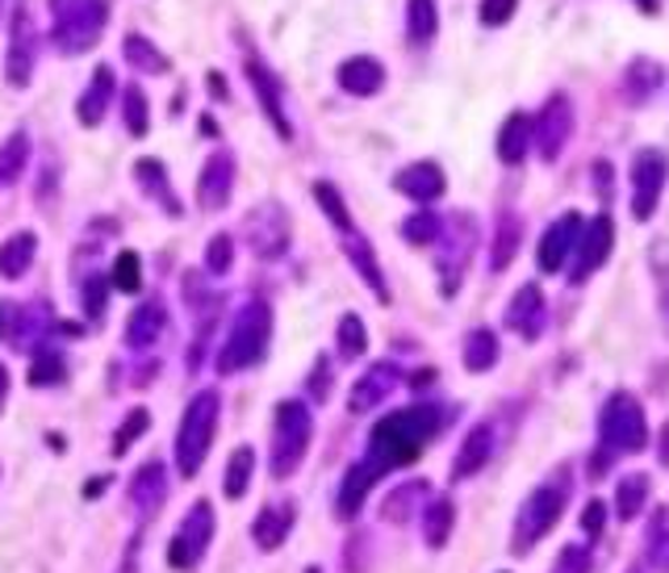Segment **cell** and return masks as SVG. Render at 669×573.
Returning <instances> with one entry per match:
<instances>
[{
    "instance_id": "34",
    "label": "cell",
    "mask_w": 669,
    "mask_h": 573,
    "mask_svg": "<svg viewBox=\"0 0 669 573\" xmlns=\"http://www.w3.org/2000/svg\"><path fill=\"white\" fill-rule=\"evenodd\" d=\"M252 477H256V448H235L230 452V465H226V477H223V494L230 503H239L247 486H252Z\"/></svg>"
},
{
    "instance_id": "36",
    "label": "cell",
    "mask_w": 669,
    "mask_h": 573,
    "mask_svg": "<svg viewBox=\"0 0 669 573\" xmlns=\"http://www.w3.org/2000/svg\"><path fill=\"white\" fill-rule=\"evenodd\" d=\"M519 239H523V223H519L515 214H502L498 218V235H494V251H490V268L502 273V268H511L519 251Z\"/></svg>"
},
{
    "instance_id": "16",
    "label": "cell",
    "mask_w": 669,
    "mask_h": 573,
    "mask_svg": "<svg viewBox=\"0 0 669 573\" xmlns=\"http://www.w3.org/2000/svg\"><path fill=\"white\" fill-rule=\"evenodd\" d=\"M582 214H561L557 223L544 230V239H540V251H535V260H540V268L544 273H561L569 264V251L578 247V235H582Z\"/></svg>"
},
{
    "instance_id": "63",
    "label": "cell",
    "mask_w": 669,
    "mask_h": 573,
    "mask_svg": "<svg viewBox=\"0 0 669 573\" xmlns=\"http://www.w3.org/2000/svg\"><path fill=\"white\" fill-rule=\"evenodd\" d=\"M306 573H318V570H306Z\"/></svg>"
},
{
    "instance_id": "62",
    "label": "cell",
    "mask_w": 669,
    "mask_h": 573,
    "mask_svg": "<svg viewBox=\"0 0 669 573\" xmlns=\"http://www.w3.org/2000/svg\"><path fill=\"white\" fill-rule=\"evenodd\" d=\"M628 573H645V570H628Z\"/></svg>"
},
{
    "instance_id": "51",
    "label": "cell",
    "mask_w": 669,
    "mask_h": 573,
    "mask_svg": "<svg viewBox=\"0 0 669 573\" xmlns=\"http://www.w3.org/2000/svg\"><path fill=\"white\" fill-rule=\"evenodd\" d=\"M230 264H235V244H230V235H218V239L206 247V273L218 277V273H226Z\"/></svg>"
},
{
    "instance_id": "44",
    "label": "cell",
    "mask_w": 669,
    "mask_h": 573,
    "mask_svg": "<svg viewBox=\"0 0 669 573\" xmlns=\"http://www.w3.org/2000/svg\"><path fill=\"white\" fill-rule=\"evenodd\" d=\"M364 348H368L364 323L356 314H344V318H340V356H344V360H361Z\"/></svg>"
},
{
    "instance_id": "25",
    "label": "cell",
    "mask_w": 669,
    "mask_h": 573,
    "mask_svg": "<svg viewBox=\"0 0 669 573\" xmlns=\"http://www.w3.org/2000/svg\"><path fill=\"white\" fill-rule=\"evenodd\" d=\"M55 330V310L51 302H42V297H35V302H26L18 310V323H13V348L18 352H35L47 335Z\"/></svg>"
},
{
    "instance_id": "17",
    "label": "cell",
    "mask_w": 669,
    "mask_h": 573,
    "mask_svg": "<svg viewBox=\"0 0 669 573\" xmlns=\"http://www.w3.org/2000/svg\"><path fill=\"white\" fill-rule=\"evenodd\" d=\"M397 385H402V368L390 365V360H381V365L364 368V377L352 385V398H347V411L352 415H364V411H373L381 402H390Z\"/></svg>"
},
{
    "instance_id": "56",
    "label": "cell",
    "mask_w": 669,
    "mask_h": 573,
    "mask_svg": "<svg viewBox=\"0 0 669 573\" xmlns=\"http://www.w3.org/2000/svg\"><path fill=\"white\" fill-rule=\"evenodd\" d=\"M138 544H142V540H130V549H126V561H121V573H135V561H138Z\"/></svg>"
},
{
    "instance_id": "21",
    "label": "cell",
    "mask_w": 669,
    "mask_h": 573,
    "mask_svg": "<svg viewBox=\"0 0 669 573\" xmlns=\"http://www.w3.org/2000/svg\"><path fill=\"white\" fill-rule=\"evenodd\" d=\"M293 523H297V503H268L264 511L256 515V523H252V540H256L259 553H276L285 540H289Z\"/></svg>"
},
{
    "instance_id": "46",
    "label": "cell",
    "mask_w": 669,
    "mask_h": 573,
    "mask_svg": "<svg viewBox=\"0 0 669 573\" xmlns=\"http://www.w3.org/2000/svg\"><path fill=\"white\" fill-rule=\"evenodd\" d=\"M657 85H661V68H657L652 59H636L632 68H628V88L636 92V101H640V97H649Z\"/></svg>"
},
{
    "instance_id": "42",
    "label": "cell",
    "mask_w": 669,
    "mask_h": 573,
    "mask_svg": "<svg viewBox=\"0 0 669 573\" xmlns=\"http://www.w3.org/2000/svg\"><path fill=\"white\" fill-rule=\"evenodd\" d=\"M314 201H318V209H323L326 218H331V226H335V230H344V226H352V214H347L344 192L335 189L331 180H318V185H314Z\"/></svg>"
},
{
    "instance_id": "27",
    "label": "cell",
    "mask_w": 669,
    "mask_h": 573,
    "mask_svg": "<svg viewBox=\"0 0 669 573\" xmlns=\"http://www.w3.org/2000/svg\"><path fill=\"white\" fill-rule=\"evenodd\" d=\"M164 330H168V310H164L159 302H142V306L130 314V323H126V344L135 352H147L159 344Z\"/></svg>"
},
{
    "instance_id": "39",
    "label": "cell",
    "mask_w": 669,
    "mask_h": 573,
    "mask_svg": "<svg viewBox=\"0 0 669 573\" xmlns=\"http://www.w3.org/2000/svg\"><path fill=\"white\" fill-rule=\"evenodd\" d=\"M26 164H30V139H26V130H18L13 139L0 147V189L18 185L21 172H26Z\"/></svg>"
},
{
    "instance_id": "64",
    "label": "cell",
    "mask_w": 669,
    "mask_h": 573,
    "mask_svg": "<svg viewBox=\"0 0 669 573\" xmlns=\"http://www.w3.org/2000/svg\"><path fill=\"white\" fill-rule=\"evenodd\" d=\"M0 318H4V310H0Z\"/></svg>"
},
{
    "instance_id": "18",
    "label": "cell",
    "mask_w": 669,
    "mask_h": 573,
    "mask_svg": "<svg viewBox=\"0 0 669 573\" xmlns=\"http://www.w3.org/2000/svg\"><path fill=\"white\" fill-rule=\"evenodd\" d=\"M340 239H344V251H347V260L356 264V273H361V280L377 294V302H385L390 306V280H385V273H381V260H377V251L368 247V239L361 235V226L352 223L340 230Z\"/></svg>"
},
{
    "instance_id": "2",
    "label": "cell",
    "mask_w": 669,
    "mask_h": 573,
    "mask_svg": "<svg viewBox=\"0 0 669 573\" xmlns=\"http://www.w3.org/2000/svg\"><path fill=\"white\" fill-rule=\"evenodd\" d=\"M649 448V418H645V406L628 394V389H616L611 398L602 402L599 411V452H594V477L611 470L616 456H628V452H645Z\"/></svg>"
},
{
    "instance_id": "20",
    "label": "cell",
    "mask_w": 669,
    "mask_h": 573,
    "mask_svg": "<svg viewBox=\"0 0 669 573\" xmlns=\"http://www.w3.org/2000/svg\"><path fill=\"white\" fill-rule=\"evenodd\" d=\"M230 189H235V156H230V151H218V156H209V164L201 168V180H197V206L223 209L226 201H230Z\"/></svg>"
},
{
    "instance_id": "7",
    "label": "cell",
    "mask_w": 669,
    "mask_h": 573,
    "mask_svg": "<svg viewBox=\"0 0 669 573\" xmlns=\"http://www.w3.org/2000/svg\"><path fill=\"white\" fill-rule=\"evenodd\" d=\"M565 503H569V490L565 482H549V486H535L523 506H519L515 515V540H511V549L515 553H532L540 540L549 536L552 527L561 523L565 515Z\"/></svg>"
},
{
    "instance_id": "9",
    "label": "cell",
    "mask_w": 669,
    "mask_h": 573,
    "mask_svg": "<svg viewBox=\"0 0 669 573\" xmlns=\"http://www.w3.org/2000/svg\"><path fill=\"white\" fill-rule=\"evenodd\" d=\"M440 273H444V294L452 297L456 294V285H461V273L469 268V256H473V247H478V223L469 218V214H456V218H447L440 226Z\"/></svg>"
},
{
    "instance_id": "1",
    "label": "cell",
    "mask_w": 669,
    "mask_h": 573,
    "mask_svg": "<svg viewBox=\"0 0 669 573\" xmlns=\"http://www.w3.org/2000/svg\"><path fill=\"white\" fill-rule=\"evenodd\" d=\"M444 427V411L431 406V402H414V406H402L394 415H385L368 435V465H377L381 477L390 470H402L411 465L419 452L427 448L435 432Z\"/></svg>"
},
{
    "instance_id": "30",
    "label": "cell",
    "mask_w": 669,
    "mask_h": 573,
    "mask_svg": "<svg viewBox=\"0 0 669 573\" xmlns=\"http://www.w3.org/2000/svg\"><path fill=\"white\" fill-rule=\"evenodd\" d=\"M35 256H38L35 230H18V235H9V239L0 244V277L4 280L26 277V268L35 264Z\"/></svg>"
},
{
    "instance_id": "52",
    "label": "cell",
    "mask_w": 669,
    "mask_h": 573,
    "mask_svg": "<svg viewBox=\"0 0 669 573\" xmlns=\"http://www.w3.org/2000/svg\"><path fill=\"white\" fill-rule=\"evenodd\" d=\"M105 297H109V285H105L101 277H88V285H85V314H88V323H101Z\"/></svg>"
},
{
    "instance_id": "8",
    "label": "cell",
    "mask_w": 669,
    "mask_h": 573,
    "mask_svg": "<svg viewBox=\"0 0 669 573\" xmlns=\"http://www.w3.org/2000/svg\"><path fill=\"white\" fill-rule=\"evenodd\" d=\"M209 540H214V503L197 498L189 506V515L180 520L173 544H168V565L180 573H189L201 565V556L209 553Z\"/></svg>"
},
{
    "instance_id": "38",
    "label": "cell",
    "mask_w": 669,
    "mask_h": 573,
    "mask_svg": "<svg viewBox=\"0 0 669 573\" xmlns=\"http://www.w3.org/2000/svg\"><path fill=\"white\" fill-rule=\"evenodd\" d=\"M649 503V477L645 473H632V477H623L616 490V515L623 523H632L640 511Z\"/></svg>"
},
{
    "instance_id": "24",
    "label": "cell",
    "mask_w": 669,
    "mask_h": 573,
    "mask_svg": "<svg viewBox=\"0 0 669 573\" xmlns=\"http://www.w3.org/2000/svg\"><path fill=\"white\" fill-rule=\"evenodd\" d=\"M549 323V310H544V294L535 285H523L511 306H506V327L519 330L523 339H540V330Z\"/></svg>"
},
{
    "instance_id": "29",
    "label": "cell",
    "mask_w": 669,
    "mask_h": 573,
    "mask_svg": "<svg viewBox=\"0 0 669 573\" xmlns=\"http://www.w3.org/2000/svg\"><path fill=\"white\" fill-rule=\"evenodd\" d=\"M114 92H118L114 71L97 68L92 71V85L85 88V97H80V105H76V118H80L85 126H101L105 109H109V101H114Z\"/></svg>"
},
{
    "instance_id": "28",
    "label": "cell",
    "mask_w": 669,
    "mask_h": 573,
    "mask_svg": "<svg viewBox=\"0 0 669 573\" xmlns=\"http://www.w3.org/2000/svg\"><path fill=\"white\" fill-rule=\"evenodd\" d=\"M385 85V68H381L373 55H356L340 68V88L352 92V97H373Z\"/></svg>"
},
{
    "instance_id": "19",
    "label": "cell",
    "mask_w": 669,
    "mask_h": 573,
    "mask_svg": "<svg viewBox=\"0 0 669 573\" xmlns=\"http://www.w3.org/2000/svg\"><path fill=\"white\" fill-rule=\"evenodd\" d=\"M126 498H130V506H135L138 523L151 520L155 511L164 506V498H168V473H164V465H159V461H147V465L130 477Z\"/></svg>"
},
{
    "instance_id": "13",
    "label": "cell",
    "mask_w": 669,
    "mask_h": 573,
    "mask_svg": "<svg viewBox=\"0 0 669 573\" xmlns=\"http://www.w3.org/2000/svg\"><path fill=\"white\" fill-rule=\"evenodd\" d=\"M611 247H616V223H611V214H599L594 223L582 226V235H578V260H573V273H569V280L573 285H582V280H590L594 273H599L602 264H607V256H611Z\"/></svg>"
},
{
    "instance_id": "6",
    "label": "cell",
    "mask_w": 669,
    "mask_h": 573,
    "mask_svg": "<svg viewBox=\"0 0 669 573\" xmlns=\"http://www.w3.org/2000/svg\"><path fill=\"white\" fill-rule=\"evenodd\" d=\"M309 435H314V418L302 398H285L276 406L273 418V477H289L297 465L306 461Z\"/></svg>"
},
{
    "instance_id": "48",
    "label": "cell",
    "mask_w": 669,
    "mask_h": 573,
    "mask_svg": "<svg viewBox=\"0 0 669 573\" xmlns=\"http://www.w3.org/2000/svg\"><path fill=\"white\" fill-rule=\"evenodd\" d=\"M68 377V368H63V356L59 352H42L30 368V385H59Z\"/></svg>"
},
{
    "instance_id": "54",
    "label": "cell",
    "mask_w": 669,
    "mask_h": 573,
    "mask_svg": "<svg viewBox=\"0 0 669 573\" xmlns=\"http://www.w3.org/2000/svg\"><path fill=\"white\" fill-rule=\"evenodd\" d=\"M515 4L519 0H481V21L485 26H502V21L515 18Z\"/></svg>"
},
{
    "instance_id": "57",
    "label": "cell",
    "mask_w": 669,
    "mask_h": 573,
    "mask_svg": "<svg viewBox=\"0 0 669 573\" xmlns=\"http://www.w3.org/2000/svg\"><path fill=\"white\" fill-rule=\"evenodd\" d=\"M4 398H9V368L0 365V411H4Z\"/></svg>"
},
{
    "instance_id": "22",
    "label": "cell",
    "mask_w": 669,
    "mask_h": 573,
    "mask_svg": "<svg viewBox=\"0 0 669 573\" xmlns=\"http://www.w3.org/2000/svg\"><path fill=\"white\" fill-rule=\"evenodd\" d=\"M394 189L406 192L411 201H419V206H427V201H440L447 189L444 180V168L440 164H431V159H423V164H411V168H402V172L394 176Z\"/></svg>"
},
{
    "instance_id": "45",
    "label": "cell",
    "mask_w": 669,
    "mask_h": 573,
    "mask_svg": "<svg viewBox=\"0 0 669 573\" xmlns=\"http://www.w3.org/2000/svg\"><path fill=\"white\" fill-rule=\"evenodd\" d=\"M440 218L435 214H414V218H406L402 223V235H406V244H414V247H423V244H435L440 239Z\"/></svg>"
},
{
    "instance_id": "11",
    "label": "cell",
    "mask_w": 669,
    "mask_h": 573,
    "mask_svg": "<svg viewBox=\"0 0 669 573\" xmlns=\"http://www.w3.org/2000/svg\"><path fill=\"white\" fill-rule=\"evenodd\" d=\"M247 244L259 260H281L289 251V214L281 201H264L247 214Z\"/></svg>"
},
{
    "instance_id": "32",
    "label": "cell",
    "mask_w": 669,
    "mask_h": 573,
    "mask_svg": "<svg viewBox=\"0 0 669 573\" xmlns=\"http://www.w3.org/2000/svg\"><path fill=\"white\" fill-rule=\"evenodd\" d=\"M452 527H456V506H452V498H447V494L427 498V506H423V540H427V549H444Z\"/></svg>"
},
{
    "instance_id": "60",
    "label": "cell",
    "mask_w": 669,
    "mask_h": 573,
    "mask_svg": "<svg viewBox=\"0 0 669 573\" xmlns=\"http://www.w3.org/2000/svg\"><path fill=\"white\" fill-rule=\"evenodd\" d=\"M661 461L669 465V427H666V439H661Z\"/></svg>"
},
{
    "instance_id": "31",
    "label": "cell",
    "mask_w": 669,
    "mask_h": 573,
    "mask_svg": "<svg viewBox=\"0 0 669 573\" xmlns=\"http://www.w3.org/2000/svg\"><path fill=\"white\" fill-rule=\"evenodd\" d=\"M135 176H138V185H142V192H147V197H155V201L168 209L173 218H180V214H185V209H180V201H176L173 180H168V172H164V164H159V159H138Z\"/></svg>"
},
{
    "instance_id": "35",
    "label": "cell",
    "mask_w": 669,
    "mask_h": 573,
    "mask_svg": "<svg viewBox=\"0 0 669 573\" xmlns=\"http://www.w3.org/2000/svg\"><path fill=\"white\" fill-rule=\"evenodd\" d=\"M464 368L469 373H490L498 360V335L490 327H478V330H469L464 335Z\"/></svg>"
},
{
    "instance_id": "59",
    "label": "cell",
    "mask_w": 669,
    "mask_h": 573,
    "mask_svg": "<svg viewBox=\"0 0 669 573\" xmlns=\"http://www.w3.org/2000/svg\"><path fill=\"white\" fill-rule=\"evenodd\" d=\"M101 490H105V482H88V486H85V498H97Z\"/></svg>"
},
{
    "instance_id": "61",
    "label": "cell",
    "mask_w": 669,
    "mask_h": 573,
    "mask_svg": "<svg viewBox=\"0 0 669 573\" xmlns=\"http://www.w3.org/2000/svg\"><path fill=\"white\" fill-rule=\"evenodd\" d=\"M640 9H645V13H657V0H640Z\"/></svg>"
},
{
    "instance_id": "55",
    "label": "cell",
    "mask_w": 669,
    "mask_h": 573,
    "mask_svg": "<svg viewBox=\"0 0 669 573\" xmlns=\"http://www.w3.org/2000/svg\"><path fill=\"white\" fill-rule=\"evenodd\" d=\"M318 373H314V377H309V394H323L326 398V389H331V365H326V360H318Z\"/></svg>"
},
{
    "instance_id": "37",
    "label": "cell",
    "mask_w": 669,
    "mask_h": 573,
    "mask_svg": "<svg viewBox=\"0 0 669 573\" xmlns=\"http://www.w3.org/2000/svg\"><path fill=\"white\" fill-rule=\"evenodd\" d=\"M121 59L138 71H155V76H164L168 71V55L155 51V42H147L142 34H126L121 38Z\"/></svg>"
},
{
    "instance_id": "4",
    "label": "cell",
    "mask_w": 669,
    "mask_h": 573,
    "mask_svg": "<svg viewBox=\"0 0 669 573\" xmlns=\"http://www.w3.org/2000/svg\"><path fill=\"white\" fill-rule=\"evenodd\" d=\"M218 411H223V398L214 389H201L185 406L180 435H176V470L185 473V477H197L201 465H206L209 444H214V427H218Z\"/></svg>"
},
{
    "instance_id": "47",
    "label": "cell",
    "mask_w": 669,
    "mask_h": 573,
    "mask_svg": "<svg viewBox=\"0 0 669 573\" xmlns=\"http://www.w3.org/2000/svg\"><path fill=\"white\" fill-rule=\"evenodd\" d=\"M114 285H118L121 294H138V285H142V264H138L135 251H121L118 260H114Z\"/></svg>"
},
{
    "instance_id": "41",
    "label": "cell",
    "mask_w": 669,
    "mask_h": 573,
    "mask_svg": "<svg viewBox=\"0 0 669 573\" xmlns=\"http://www.w3.org/2000/svg\"><path fill=\"white\" fill-rule=\"evenodd\" d=\"M431 490L427 482H406V486H397L390 498H385V506H381V515L390 523H406L414 515V506H419V498H427Z\"/></svg>"
},
{
    "instance_id": "10",
    "label": "cell",
    "mask_w": 669,
    "mask_h": 573,
    "mask_svg": "<svg viewBox=\"0 0 669 573\" xmlns=\"http://www.w3.org/2000/svg\"><path fill=\"white\" fill-rule=\"evenodd\" d=\"M669 180V159L657 151V147H645L632 156V218L636 223H649L657 214V201H661V189Z\"/></svg>"
},
{
    "instance_id": "26",
    "label": "cell",
    "mask_w": 669,
    "mask_h": 573,
    "mask_svg": "<svg viewBox=\"0 0 669 573\" xmlns=\"http://www.w3.org/2000/svg\"><path fill=\"white\" fill-rule=\"evenodd\" d=\"M381 482V470L377 465H368V461H356L352 470H347V477H344V486H340V520H356L361 515V506H364V498H368V490L377 486Z\"/></svg>"
},
{
    "instance_id": "43",
    "label": "cell",
    "mask_w": 669,
    "mask_h": 573,
    "mask_svg": "<svg viewBox=\"0 0 669 573\" xmlns=\"http://www.w3.org/2000/svg\"><path fill=\"white\" fill-rule=\"evenodd\" d=\"M121 118H126V130H130V139H142L147 135V97H142V88H121Z\"/></svg>"
},
{
    "instance_id": "40",
    "label": "cell",
    "mask_w": 669,
    "mask_h": 573,
    "mask_svg": "<svg viewBox=\"0 0 669 573\" xmlns=\"http://www.w3.org/2000/svg\"><path fill=\"white\" fill-rule=\"evenodd\" d=\"M440 30V13H435V0H411L406 4V34L414 47H427Z\"/></svg>"
},
{
    "instance_id": "14",
    "label": "cell",
    "mask_w": 669,
    "mask_h": 573,
    "mask_svg": "<svg viewBox=\"0 0 669 573\" xmlns=\"http://www.w3.org/2000/svg\"><path fill=\"white\" fill-rule=\"evenodd\" d=\"M569 135H573V105H569V97H549V105L540 109V118L532 122V142L535 151L549 159H557L561 151H565Z\"/></svg>"
},
{
    "instance_id": "49",
    "label": "cell",
    "mask_w": 669,
    "mask_h": 573,
    "mask_svg": "<svg viewBox=\"0 0 669 573\" xmlns=\"http://www.w3.org/2000/svg\"><path fill=\"white\" fill-rule=\"evenodd\" d=\"M590 570H594V556H590L586 544H565L557 553V565H552V573H590Z\"/></svg>"
},
{
    "instance_id": "58",
    "label": "cell",
    "mask_w": 669,
    "mask_h": 573,
    "mask_svg": "<svg viewBox=\"0 0 669 573\" xmlns=\"http://www.w3.org/2000/svg\"><path fill=\"white\" fill-rule=\"evenodd\" d=\"M209 92H218V97H226V80H223V76H209Z\"/></svg>"
},
{
    "instance_id": "50",
    "label": "cell",
    "mask_w": 669,
    "mask_h": 573,
    "mask_svg": "<svg viewBox=\"0 0 669 573\" xmlns=\"http://www.w3.org/2000/svg\"><path fill=\"white\" fill-rule=\"evenodd\" d=\"M147 423H151V415H147V411H142V406H138V411H130V415H126V423H121L118 427V439H114V452H130V444H135L138 435L147 432Z\"/></svg>"
},
{
    "instance_id": "53",
    "label": "cell",
    "mask_w": 669,
    "mask_h": 573,
    "mask_svg": "<svg viewBox=\"0 0 669 573\" xmlns=\"http://www.w3.org/2000/svg\"><path fill=\"white\" fill-rule=\"evenodd\" d=\"M602 527H607V503H602V498H590V503H586V511H582V532L590 540H599Z\"/></svg>"
},
{
    "instance_id": "33",
    "label": "cell",
    "mask_w": 669,
    "mask_h": 573,
    "mask_svg": "<svg viewBox=\"0 0 669 573\" xmlns=\"http://www.w3.org/2000/svg\"><path fill=\"white\" fill-rule=\"evenodd\" d=\"M528 147H532V118L528 113H511L502 122V130H498V156H502V164H523Z\"/></svg>"
},
{
    "instance_id": "5",
    "label": "cell",
    "mask_w": 669,
    "mask_h": 573,
    "mask_svg": "<svg viewBox=\"0 0 669 573\" xmlns=\"http://www.w3.org/2000/svg\"><path fill=\"white\" fill-rule=\"evenodd\" d=\"M51 38L63 55H80L97 47L109 21V0H51Z\"/></svg>"
},
{
    "instance_id": "3",
    "label": "cell",
    "mask_w": 669,
    "mask_h": 573,
    "mask_svg": "<svg viewBox=\"0 0 669 573\" xmlns=\"http://www.w3.org/2000/svg\"><path fill=\"white\" fill-rule=\"evenodd\" d=\"M268 335H273V310L264 306V302H247L235 318V327L230 335L223 339V348H218V373L230 377V373H243V368H252L264 360V352H268Z\"/></svg>"
},
{
    "instance_id": "12",
    "label": "cell",
    "mask_w": 669,
    "mask_h": 573,
    "mask_svg": "<svg viewBox=\"0 0 669 573\" xmlns=\"http://www.w3.org/2000/svg\"><path fill=\"white\" fill-rule=\"evenodd\" d=\"M35 55H38V34H35V18L30 9L21 4L13 9V21H9V55H4V76L13 88H26L30 76H35Z\"/></svg>"
},
{
    "instance_id": "23",
    "label": "cell",
    "mask_w": 669,
    "mask_h": 573,
    "mask_svg": "<svg viewBox=\"0 0 669 573\" xmlns=\"http://www.w3.org/2000/svg\"><path fill=\"white\" fill-rule=\"evenodd\" d=\"M490 456H494V427L490 423L469 427V435H464L461 448H456V461H452V482H464V477L481 473L490 465Z\"/></svg>"
},
{
    "instance_id": "15",
    "label": "cell",
    "mask_w": 669,
    "mask_h": 573,
    "mask_svg": "<svg viewBox=\"0 0 669 573\" xmlns=\"http://www.w3.org/2000/svg\"><path fill=\"white\" fill-rule=\"evenodd\" d=\"M247 80H252V88H256V101L264 105V113H268V122L276 126V135H281V139H293V122H289V113H285V92H281V80L268 71V63H264L259 55L247 59Z\"/></svg>"
}]
</instances>
